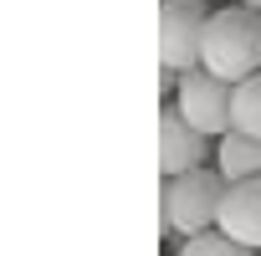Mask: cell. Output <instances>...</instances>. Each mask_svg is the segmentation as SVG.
<instances>
[{"label": "cell", "mask_w": 261, "mask_h": 256, "mask_svg": "<svg viewBox=\"0 0 261 256\" xmlns=\"http://www.w3.org/2000/svg\"><path fill=\"white\" fill-rule=\"evenodd\" d=\"M205 26H210V6H200V0H164L159 6V62H164V72L200 67Z\"/></svg>", "instance_id": "cell-4"}, {"label": "cell", "mask_w": 261, "mask_h": 256, "mask_svg": "<svg viewBox=\"0 0 261 256\" xmlns=\"http://www.w3.org/2000/svg\"><path fill=\"white\" fill-rule=\"evenodd\" d=\"M200 67L215 72L220 82H246L261 72V11L251 6H230V11H210L205 26V46H200Z\"/></svg>", "instance_id": "cell-1"}, {"label": "cell", "mask_w": 261, "mask_h": 256, "mask_svg": "<svg viewBox=\"0 0 261 256\" xmlns=\"http://www.w3.org/2000/svg\"><path fill=\"white\" fill-rule=\"evenodd\" d=\"M174 256H256V251L241 246V241H230L225 231H200V236H185Z\"/></svg>", "instance_id": "cell-9"}, {"label": "cell", "mask_w": 261, "mask_h": 256, "mask_svg": "<svg viewBox=\"0 0 261 256\" xmlns=\"http://www.w3.org/2000/svg\"><path fill=\"white\" fill-rule=\"evenodd\" d=\"M215 231H225L230 241H241V246H251V251H261V180L225 185Z\"/></svg>", "instance_id": "cell-6"}, {"label": "cell", "mask_w": 261, "mask_h": 256, "mask_svg": "<svg viewBox=\"0 0 261 256\" xmlns=\"http://www.w3.org/2000/svg\"><path fill=\"white\" fill-rule=\"evenodd\" d=\"M205 159H210V139L195 134L174 108H164L159 113V174L164 180H179L190 169H205Z\"/></svg>", "instance_id": "cell-5"}, {"label": "cell", "mask_w": 261, "mask_h": 256, "mask_svg": "<svg viewBox=\"0 0 261 256\" xmlns=\"http://www.w3.org/2000/svg\"><path fill=\"white\" fill-rule=\"evenodd\" d=\"M220 200H225V174L210 169V164L190 169L179 180H164V231H174L179 241L200 236V231H215Z\"/></svg>", "instance_id": "cell-2"}, {"label": "cell", "mask_w": 261, "mask_h": 256, "mask_svg": "<svg viewBox=\"0 0 261 256\" xmlns=\"http://www.w3.org/2000/svg\"><path fill=\"white\" fill-rule=\"evenodd\" d=\"M230 103H236V87L220 82V77L205 72V67H190V72H179V82H174V113L195 128V134H205V139H225L230 128H236Z\"/></svg>", "instance_id": "cell-3"}, {"label": "cell", "mask_w": 261, "mask_h": 256, "mask_svg": "<svg viewBox=\"0 0 261 256\" xmlns=\"http://www.w3.org/2000/svg\"><path fill=\"white\" fill-rule=\"evenodd\" d=\"M230 118H236V128H241V134L261 139V72H256V77H246V82H236Z\"/></svg>", "instance_id": "cell-8"}, {"label": "cell", "mask_w": 261, "mask_h": 256, "mask_svg": "<svg viewBox=\"0 0 261 256\" xmlns=\"http://www.w3.org/2000/svg\"><path fill=\"white\" fill-rule=\"evenodd\" d=\"M236 6H251V11H261V0H236Z\"/></svg>", "instance_id": "cell-10"}, {"label": "cell", "mask_w": 261, "mask_h": 256, "mask_svg": "<svg viewBox=\"0 0 261 256\" xmlns=\"http://www.w3.org/2000/svg\"><path fill=\"white\" fill-rule=\"evenodd\" d=\"M215 169L225 174V185H241V180H261V139L230 128L225 139H215Z\"/></svg>", "instance_id": "cell-7"}]
</instances>
